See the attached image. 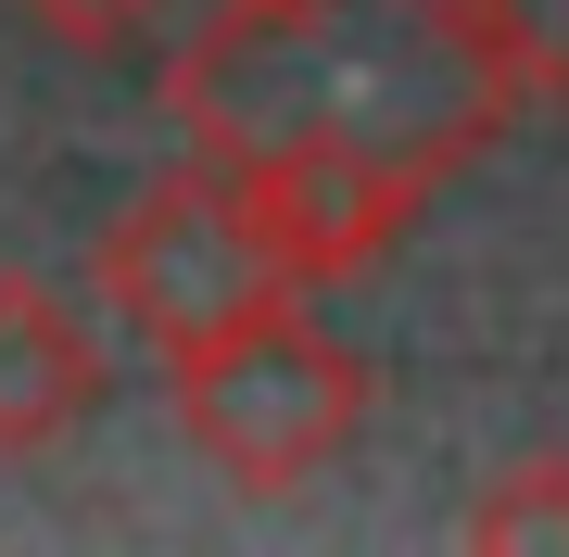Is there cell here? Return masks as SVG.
I'll use <instances>...</instances> for the list:
<instances>
[{
    "label": "cell",
    "mask_w": 569,
    "mask_h": 557,
    "mask_svg": "<svg viewBox=\"0 0 569 557\" xmlns=\"http://www.w3.org/2000/svg\"><path fill=\"white\" fill-rule=\"evenodd\" d=\"M481 557H531V545H569V456L545 444V456H519V469H493L481 495H468V519H456Z\"/></svg>",
    "instance_id": "52a82bcc"
},
{
    "label": "cell",
    "mask_w": 569,
    "mask_h": 557,
    "mask_svg": "<svg viewBox=\"0 0 569 557\" xmlns=\"http://www.w3.org/2000/svg\"><path fill=\"white\" fill-rule=\"evenodd\" d=\"M39 39H63V51H127V39H152L164 26V0H13Z\"/></svg>",
    "instance_id": "ba28073f"
},
{
    "label": "cell",
    "mask_w": 569,
    "mask_h": 557,
    "mask_svg": "<svg viewBox=\"0 0 569 557\" xmlns=\"http://www.w3.org/2000/svg\"><path fill=\"white\" fill-rule=\"evenodd\" d=\"M102 305L127 317L140 342H164V355H190V342H216V330H253V317H279L291 291V253H279V228L253 216V190H241V166H178V178H152L140 203H127L114 228H102Z\"/></svg>",
    "instance_id": "3957f363"
},
{
    "label": "cell",
    "mask_w": 569,
    "mask_h": 557,
    "mask_svg": "<svg viewBox=\"0 0 569 557\" xmlns=\"http://www.w3.org/2000/svg\"><path fill=\"white\" fill-rule=\"evenodd\" d=\"M164 392H178V431L216 456V481L241 495H291L329 456L367 431L380 406V368L355 342H329L317 317H253V330H216L190 355H164Z\"/></svg>",
    "instance_id": "7a4b0ae2"
},
{
    "label": "cell",
    "mask_w": 569,
    "mask_h": 557,
    "mask_svg": "<svg viewBox=\"0 0 569 557\" xmlns=\"http://www.w3.org/2000/svg\"><path fill=\"white\" fill-rule=\"evenodd\" d=\"M216 166H241L253 216L279 228V253H291L305 291L367 279L418 228V203L443 190L430 166H406V152H380V140H266V152H216Z\"/></svg>",
    "instance_id": "277c9868"
},
{
    "label": "cell",
    "mask_w": 569,
    "mask_h": 557,
    "mask_svg": "<svg viewBox=\"0 0 569 557\" xmlns=\"http://www.w3.org/2000/svg\"><path fill=\"white\" fill-rule=\"evenodd\" d=\"M164 102L203 152L380 140L430 178H456L519 115L456 0H216V26L164 77Z\"/></svg>",
    "instance_id": "6da1fadb"
},
{
    "label": "cell",
    "mask_w": 569,
    "mask_h": 557,
    "mask_svg": "<svg viewBox=\"0 0 569 557\" xmlns=\"http://www.w3.org/2000/svg\"><path fill=\"white\" fill-rule=\"evenodd\" d=\"M507 102H569V0H456Z\"/></svg>",
    "instance_id": "8992f818"
},
{
    "label": "cell",
    "mask_w": 569,
    "mask_h": 557,
    "mask_svg": "<svg viewBox=\"0 0 569 557\" xmlns=\"http://www.w3.org/2000/svg\"><path fill=\"white\" fill-rule=\"evenodd\" d=\"M89 406H102V342L51 279L0 267V456H51Z\"/></svg>",
    "instance_id": "5b68a950"
}]
</instances>
